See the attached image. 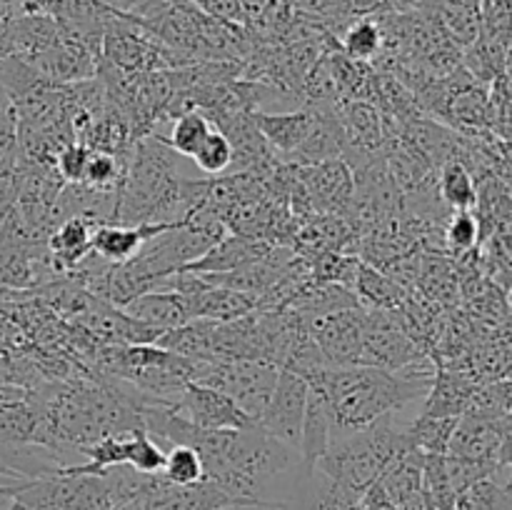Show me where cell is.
Instances as JSON below:
<instances>
[{
  "mask_svg": "<svg viewBox=\"0 0 512 510\" xmlns=\"http://www.w3.org/2000/svg\"><path fill=\"white\" fill-rule=\"evenodd\" d=\"M365 323H368V310L363 305H350V308L333 310V313L310 320V333L325 363L333 368L358 365L360 353H363Z\"/></svg>",
  "mask_w": 512,
  "mask_h": 510,
  "instance_id": "ba28073f",
  "label": "cell"
},
{
  "mask_svg": "<svg viewBox=\"0 0 512 510\" xmlns=\"http://www.w3.org/2000/svg\"><path fill=\"white\" fill-rule=\"evenodd\" d=\"M438 193L450 210H475L478 203V183L458 160H448L438 168Z\"/></svg>",
  "mask_w": 512,
  "mask_h": 510,
  "instance_id": "7402d4cb",
  "label": "cell"
},
{
  "mask_svg": "<svg viewBox=\"0 0 512 510\" xmlns=\"http://www.w3.org/2000/svg\"><path fill=\"white\" fill-rule=\"evenodd\" d=\"M10 510H113V503L100 475H70L60 470L18 483Z\"/></svg>",
  "mask_w": 512,
  "mask_h": 510,
  "instance_id": "5b68a950",
  "label": "cell"
},
{
  "mask_svg": "<svg viewBox=\"0 0 512 510\" xmlns=\"http://www.w3.org/2000/svg\"><path fill=\"white\" fill-rule=\"evenodd\" d=\"M503 153L508 158V163L512 165V140H503Z\"/></svg>",
  "mask_w": 512,
  "mask_h": 510,
  "instance_id": "60d3db41",
  "label": "cell"
},
{
  "mask_svg": "<svg viewBox=\"0 0 512 510\" xmlns=\"http://www.w3.org/2000/svg\"><path fill=\"white\" fill-rule=\"evenodd\" d=\"M390 10H398V13H415V10H433V0H385Z\"/></svg>",
  "mask_w": 512,
  "mask_h": 510,
  "instance_id": "8d00e7d4",
  "label": "cell"
},
{
  "mask_svg": "<svg viewBox=\"0 0 512 510\" xmlns=\"http://www.w3.org/2000/svg\"><path fill=\"white\" fill-rule=\"evenodd\" d=\"M360 503H363V510H403L390 500V495L380 488V483L370 485L363 493V498H360Z\"/></svg>",
  "mask_w": 512,
  "mask_h": 510,
  "instance_id": "836d02e7",
  "label": "cell"
},
{
  "mask_svg": "<svg viewBox=\"0 0 512 510\" xmlns=\"http://www.w3.org/2000/svg\"><path fill=\"white\" fill-rule=\"evenodd\" d=\"M423 490L433 510L455 508V488L445 468V453H425L423 458Z\"/></svg>",
  "mask_w": 512,
  "mask_h": 510,
  "instance_id": "4316f807",
  "label": "cell"
},
{
  "mask_svg": "<svg viewBox=\"0 0 512 510\" xmlns=\"http://www.w3.org/2000/svg\"><path fill=\"white\" fill-rule=\"evenodd\" d=\"M338 45L348 58L360 63H373L383 53V30L375 15H360L350 20L338 35Z\"/></svg>",
  "mask_w": 512,
  "mask_h": 510,
  "instance_id": "44dd1931",
  "label": "cell"
},
{
  "mask_svg": "<svg viewBox=\"0 0 512 510\" xmlns=\"http://www.w3.org/2000/svg\"><path fill=\"white\" fill-rule=\"evenodd\" d=\"M90 355L98 373L125 380L143 393L168 403H175L180 393L195 383L200 363L158 343L98 345Z\"/></svg>",
  "mask_w": 512,
  "mask_h": 510,
  "instance_id": "3957f363",
  "label": "cell"
},
{
  "mask_svg": "<svg viewBox=\"0 0 512 510\" xmlns=\"http://www.w3.org/2000/svg\"><path fill=\"white\" fill-rule=\"evenodd\" d=\"M88 158H90L88 145L78 143V140L65 145V148L58 153V158H55V170H58V175L63 178V183H80L85 173V165H88Z\"/></svg>",
  "mask_w": 512,
  "mask_h": 510,
  "instance_id": "4dcf8cb0",
  "label": "cell"
},
{
  "mask_svg": "<svg viewBox=\"0 0 512 510\" xmlns=\"http://www.w3.org/2000/svg\"><path fill=\"white\" fill-rule=\"evenodd\" d=\"M123 310L130 315V318L140 320V323H145V325H150L153 330H158L160 335L168 333V330L180 328V325H185L193 320V315H190L188 298L173 288L148 290V293H143V295H138L135 300H130L128 305H123Z\"/></svg>",
  "mask_w": 512,
  "mask_h": 510,
  "instance_id": "5bb4252c",
  "label": "cell"
},
{
  "mask_svg": "<svg viewBox=\"0 0 512 510\" xmlns=\"http://www.w3.org/2000/svg\"><path fill=\"white\" fill-rule=\"evenodd\" d=\"M273 245L263 243V240L245 238L238 233H225L215 245H210L198 260L185 265L183 270H193V273H225V270L243 268V265L255 263V260L265 258Z\"/></svg>",
  "mask_w": 512,
  "mask_h": 510,
  "instance_id": "2e32d148",
  "label": "cell"
},
{
  "mask_svg": "<svg viewBox=\"0 0 512 510\" xmlns=\"http://www.w3.org/2000/svg\"><path fill=\"white\" fill-rule=\"evenodd\" d=\"M435 15L443 28L458 40L460 45H470L480 33V0H440L435 5Z\"/></svg>",
  "mask_w": 512,
  "mask_h": 510,
  "instance_id": "603a6c76",
  "label": "cell"
},
{
  "mask_svg": "<svg viewBox=\"0 0 512 510\" xmlns=\"http://www.w3.org/2000/svg\"><path fill=\"white\" fill-rule=\"evenodd\" d=\"M478 385V380L470 378L465 370L435 360V378L428 395H425L420 415H430V418H460L465 413V408H468L470 398H473Z\"/></svg>",
  "mask_w": 512,
  "mask_h": 510,
  "instance_id": "7c38bea8",
  "label": "cell"
},
{
  "mask_svg": "<svg viewBox=\"0 0 512 510\" xmlns=\"http://www.w3.org/2000/svg\"><path fill=\"white\" fill-rule=\"evenodd\" d=\"M308 380L293 370L280 368L278 383L273 395L260 415L258 425L268 430L273 438L283 440L290 448L300 450V435H303L305 405H308Z\"/></svg>",
  "mask_w": 512,
  "mask_h": 510,
  "instance_id": "9c48e42d",
  "label": "cell"
},
{
  "mask_svg": "<svg viewBox=\"0 0 512 510\" xmlns=\"http://www.w3.org/2000/svg\"><path fill=\"white\" fill-rule=\"evenodd\" d=\"M433 378L435 360L430 355L398 373L373 365H328L308 378V383L323 393L333 438H338L368 428L383 415L405 413L415 403H423Z\"/></svg>",
  "mask_w": 512,
  "mask_h": 510,
  "instance_id": "6da1fadb",
  "label": "cell"
},
{
  "mask_svg": "<svg viewBox=\"0 0 512 510\" xmlns=\"http://www.w3.org/2000/svg\"><path fill=\"white\" fill-rule=\"evenodd\" d=\"M353 293L358 295V303L368 310H400L408 298V290L400 288L385 270L363 263V260H360L358 275H355Z\"/></svg>",
  "mask_w": 512,
  "mask_h": 510,
  "instance_id": "ac0fdd59",
  "label": "cell"
},
{
  "mask_svg": "<svg viewBox=\"0 0 512 510\" xmlns=\"http://www.w3.org/2000/svg\"><path fill=\"white\" fill-rule=\"evenodd\" d=\"M163 475L175 485H193L205 480L203 458L190 445H170L165 455Z\"/></svg>",
  "mask_w": 512,
  "mask_h": 510,
  "instance_id": "f546056e",
  "label": "cell"
},
{
  "mask_svg": "<svg viewBox=\"0 0 512 510\" xmlns=\"http://www.w3.org/2000/svg\"><path fill=\"white\" fill-rule=\"evenodd\" d=\"M243 510H283V508H275V505H265V503H255V505H245Z\"/></svg>",
  "mask_w": 512,
  "mask_h": 510,
  "instance_id": "f35d334b",
  "label": "cell"
},
{
  "mask_svg": "<svg viewBox=\"0 0 512 510\" xmlns=\"http://www.w3.org/2000/svg\"><path fill=\"white\" fill-rule=\"evenodd\" d=\"M443 243L445 253L450 258H458V255L470 253L480 245V223L475 210H453V215L448 218L443 228Z\"/></svg>",
  "mask_w": 512,
  "mask_h": 510,
  "instance_id": "83f0119b",
  "label": "cell"
},
{
  "mask_svg": "<svg viewBox=\"0 0 512 510\" xmlns=\"http://www.w3.org/2000/svg\"><path fill=\"white\" fill-rule=\"evenodd\" d=\"M125 448H128L125 465L135 468L138 473H163L168 450H165L145 428L130 430L128 438H125Z\"/></svg>",
  "mask_w": 512,
  "mask_h": 510,
  "instance_id": "484cf974",
  "label": "cell"
},
{
  "mask_svg": "<svg viewBox=\"0 0 512 510\" xmlns=\"http://www.w3.org/2000/svg\"><path fill=\"white\" fill-rule=\"evenodd\" d=\"M100 58L115 68L133 70V73H153V70L180 68L183 58L160 43L148 28L123 13H115L105 23Z\"/></svg>",
  "mask_w": 512,
  "mask_h": 510,
  "instance_id": "8992f818",
  "label": "cell"
},
{
  "mask_svg": "<svg viewBox=\"0 0 512 510\" xmlns=\"http://www.w3.org/2000/svg\"><path fill=\"white\" fill-rule=\"evenodd\" d=\"M190 160H193L195 170L205 173L208 178H220V175L230 173V165H233V145H230V140L218 128H213Z\"/></svg>",
  "mask_w": 512,
  "mask_h": 510,
  "instance_id": "f1b7e54d",
  "label": "cell"
},
{
  "mask_svg": "<svg viewBox=\"0 0 512 510\" xmlns=\"http://www.w3.org/2000/svg\"><path fill=\"white\" fill-rule=\"evenodd\" d=\"M0 70H3V55H0ZM0 103H8V95L3 90V75H0Z\"/></svg>",
  "mask_w": 512,
  "mask_h": 510,
  "instance_id": "ab89813d",
  "label": "cell"
},
{
  "mask_svg": "<svg viewBox=\"0 0 512 510\" xmlns=\"http://www.w3.org/2000/svg\"><path fill=\"white\" fill-rule=\"evenodd\" d=\"M255 125L268 140L270 148L283 160H290L298 148L303 145L305 135L310 133L315 120L313 108H293V110H275V113H253Z\"/></svg>",
  "mask_w": 512,
  "mask_h": 510,
  "instance_id": "9a60e30c",
  "label": "cell"
},
{
  "mask_svg": "<svg viewBox=\"0 0 512 510\" xmlns=\"http://www.w3.org/2000/svg\"><path fill=\"white\" fill-rule=\"evenodd\" d=\"M173 223H145V225H123V223H103L93 233V253L108 263H128L130 258L140 253L145 243L153 235L163 233Z\"/></svg>",
  "mask_w": 512,
  "mask_h": 510,
  "instance_id": "e0dca14e",
  "label": "cell"
},
{
  "mask_svg": "<svg viewBox=\"0 0 512 510\" xmlns=\"http://www.w3.org/2000/svg\"><path fill=\"white\" fill-rule=\"evenodd\" d=\"M20 13H23V8L15 0H0V40H3V35L8 33V28Z\"/></svg>",
  "mask_w": 512,
  "mask_h": 510,
  "instance_id": "d590c367",
  "label": "cell"
},
{
  "mask_svg": "<svg viewBox=\"0 0 512 510\" xmlns=\"http://www.w3.org/2000/svg\"><path fill=\"white\" fill-rule=\"evenodd\" d=\"M278 373V365L268 360H213V363H198L195 383L210 385L233 398L235 405L258 423L278 383Z\"/></svg>",
  "mask_w": 512,
  "mask_h": 510,
  "instance_id": "277c9868",
  "label": "cell"
},
{
  "mask_svg": "<svg viewBox=\"0 0 512 510\" xmlns=\"http://www.w3.org/2000/svg\"><path fill=\"white\" fill-rule=\"evenodd\" d=\"M425 358H430V353L405 330L400 310H368L363 353H360L358 365H373V368L398 373Z\"/></svg>",
  "mask_w": 512,
  "mask_h": 510,
  "instance_id": "52a82bcc",
  "label": "cell"
},
{
  "mask_svg": "<svg viewBox=\"0 0 512 510\" xmlns=\"http://www.w3.org/2000/svg\"><path fill=\"white\" fill-rule=\"evenodd\" d=\"M100 223L73 215L65 218L50 230L48 235V255L55 275H68L93 253V233Z\"/></svg>",
  "mask_w": 512,
  "mask_h": 510,
  "instance_id": "4fadbf2b",
  "label": "cell"
},
{
  "mask_svg": "<svg viewBox=\"0 0 512 510\" xmlns=\"http://www.w3.org/2000/svg\"><path fill=\"white\" fill-rule=\"evenodd\" d=\"M170 3H180V0H170Z\"/></svg>",
  "mask_w": 512,
  "mask_h": 510,
  "instance_id": "7bdbcfd3",
  "label": "cell"
},
{
  "mask_svg": "<svg viewBox=\"0 0 512 510\" xmlns=\"http://www.w3.org/2000/svg\"><path fill=\"white\" fill-rule=\"evenodd\" d=\"M175 408L180 415L190 420L198 430H225V428H248L255 420L245 415L235 405L233 398H228L220 390L210 388L203 383H190L175 400Z\"/></svg>",
  "mask_w": 512,
  "mask_h": 510,
  "instance_id": "30bf717a",
  "label": "cell"
},
{
  "mask_svg": "<svg viewBox=\"0 0 512 510\" xmlns=\"http://www.w3.org/2000/svg\"><path fill=\"white\" fill-rule=\"evenodd\" d=\"M168 133H163L160 138H165V143L175 150L183 158H193L195 150L203 145V140L208 138L213 123L208 120V115H203L200 110H190V113L178 115L175 120H170Z\"/></svg>",
  "mask_w": 512,
  "mask_h": 510,
  "instance_id": "cb8c5ba5",
  "label": "cell"
},
{
  "mask_svg": "<svg viewBox=\"0 0 512 510\" xmlns=\"http://www.w3.org/2000/svg\"><path fill=\"white\" fill-rule=\"evenodd\" d=\"M245 505H228V508H220V510H243Z\"/></svg>",
  "mask_w": 512,
  "mask_h": 510,
  "instance_id": "b9f144b4",
  "label": "cell"
},
{
  "mask_svg": "<svg viewBox=\"0 0 512 510\" xmlns=\"http://www.w3.org/2000/svg\"><path fill=\"white\" fill-rule=\"evenodd\" d=\"M405 448H410L408 423L400 420V413H390L368 428L330 440L315 465L345 493L363 498Z\"/></svg>",
  "mask_w": 512,
  "mask_h": 510,
  "instance_id": "7a4b0ae2",
  "label": "cell"
},
{
  "mask_svg": "<svg viewBox=\"0 0 512 510\" xmlns=\"http://www.w3.org/2000/svg\"><path fill=\"white\" fill-rule=\"evenodd\" d=\"M340 3H343V8L348 10L350 15H355V18H360V15H373L378 13V10L388 8L385 0H340Z\"/></svg>",
  "mask_w": 512,
  "mask_h": 510,
  "instance_id": "e575fe53",
  "label": "cell"
},
{
  "mask_svg": "<svg viewBox=\"0 0 512 510\" xmlns=\"http://www.w3.org/2000/svg\"><path fill=\"white\" fill-rule=\"evenodd\" d=\"M308 405H305V420H303V435H300V455H303L305 465H315L320 455L328 450L330 440H333V425H330L328 408H325L323 393L308 383Z\"/></svg>",
  "mask_w": 512,
  "mask_h": 510,
  "instance_id": "d6986e66",
  "label": "cell"
},
{
  "mask_svg": "<svg viewBox=\"0 0 512 510\" xmlns=\"http://www.w3.org/2000/svg\"><path fill=\"white\" fill-rule=\"evenodd\" d=\"M458 418H430L418 415L408 423V440L420 453H440L448 450L450 435H453Z\"/></svg>",
  "mask_w": 512,
  "mask_h": 510,
  "instance_id": "d4e9b609",
  "label": "cell"
},
{
  "mask_svg": "<svg viewBox=\"0 0 512 510\" xmlns=\"http://www.w3.org/2000/svg\"><path fill=\"white\" fill-rule=\"evenodd\" d=\"M18 145V120L10 103H0V158Z\"/></svg>",
  "mask_w": 512,
  "mask_h": 510,
  "instance_id": "d6a6232c",
  "label": "cell"
},
{
  "mask_svg": "<svg viewBox=\"0 0 512 510\" xmlns=\"http://www.w3.org/2000/svg\"><path fill=\"white\" fill-rule=\"evenodd\" d=\"M500 438H503V420L460 415L445 453L498 468Z\"/></svg>",
  "mask_w": 512,
  "mask_h": 510,
  "instance_id": "8fae6325",
  "label": "cell"
},
{
  "mask_svg": "<svg viewBox=\"0 0 512 510\" xmlns=\"http://www.w3.org/2000/svg\"><path fill=\"white\" fill-rule=\"evenodd\" d=\"M15 488H18V485L0 483V510H10V508H13Z\"/></svg>",
  "mask_w": 512,
  "mask_h": 510,
  "instance_id": "74e56055",
  "label": "cell"
},
{
  "mask_svg": "<svg viewBox=\"0 0 512 510\" xmlns=\"http://www.w3.org/2000/svg\"><path fill=\"white\" fill-rule=\"evenodd\" d=\"M453 510H512V483L495 470L460 490Z\"/></svg>",
  "mask_w": 512,
  "mask_h": 510,
  "instance_id": "ffe728a7",
  "label": "cell"
},
{
  "mask_svg": "<svg viewBox=\"0 0 512 510\" xmlns=\"http://www.w3.org/2000/svg\"><path fill=\"white\" fill-rule=\"evenodd\" d=\"M190 3L203 13L213 15V18L225 20V23L245 25V10L240 0H190Z\"/></svg>",
  "mask_w": 512,
  "mask_h": 510,
  "instance_id": "1f68e13d",
  "label": "cell"
}]
</instances>
